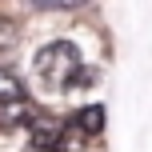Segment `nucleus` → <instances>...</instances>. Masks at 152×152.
<instances>
[{
  "mask_svg": "<svg viewBox=\"0 0 152 152\" xmlns=\"http://www.w3.org/2000/svg\"><path fill=\"white\" fill-rule=\"evenodd\" d=\"M80 68V48L72 40H48L36 56H32V72L48 92H60L68 84V76Z\"/></svg>",
  "mask_w": 152,
  "mask_h": 152,
  "instance_id": "1",
  "label": "nucleus"
},
{
  "mask_svg": "<svg viewBox=\"0 0 152 152\" xmlns=\"http://www.w3.org/2000/svg\"><path fill=\"white\" fill-rule=\"evenodd\" d=\"M28 124H32V132H28L32 152H60V148H68L64 124L56 120V116H32Z\"/></svg>",
  "mask_w": 152,
  "mask_h": 152,
  "instance_id": "2",
  "label": "nucleus"
},
{
  "mask_svg": "<svg viewBox=\"0 0 152 152\" xmlns=\"http://www.w3.org/2000/svg\"><path fill=\"white\" fill-rule=\"evenodd\" d=\"M36 116V104L28 96H12V100H0V128H16V124H28Z\"/></svg>",
  "mask_w": 152,
  "mask_h": 152,
  "instance_id": "3",
  "label": "nucleus"
},
{
  "mask_svg": "<svg viewBox=\"0 0 152 152\" xmlns=\"http://www.w3.org/2000/svg\"><path fill=\"white\" fill-rule=\"evenodd\" d=\"M76 132H80V136H100V132H104V104L80 108V116H76Z\"/></svg>",
  "mask_w": 152,
  "mask_h": 152,
  "instance_id": "4",
  "label": "nucleus"
},
{
  "mask_svg": "<svg viewBox=\"0 0 152 152\" xmlns=\"http://www.w3.org/2000/svg\"><path fill=\"white\" fill-rule=\"evenodd\" d=\"M12 96H24V80L16 72L0 68V100H12Z\"/></svg>",
  "mask_w": 152,
  "mask_h": 152,
  "instance_id": "5",
  "label": "nucleus"
},
{
  "mask_svg": "<svg viewBox=\"0 0 152 152\" xmlns=\"http://www.w3.org/2000/svg\"><path fill=\"white\" fill-rule=\"evenodd\" d=\"M92 84H96V72L80 64V68H76V72L68 76V84H64V88H92Z\"/></svg>",
  "mask_w": 152,
  "mask_h": 152,
  "instance_id": "6",
  "label": "nucleus"
},
{
  "mask_svg": "<svg viewBox=\"0 0 152 152\" xmlns=\"http://www.w3.org/2000/svg\"><path fill=\"white\" fill-rule=\"evenodd\" d=\"M52 4H56V8H80L84 0H52Z\"/></svg>",
  "mask_w": 152,
  "mask_h": 152,
  "instance_id": "7",
  "label": "nucleus"
}]
</instances>
